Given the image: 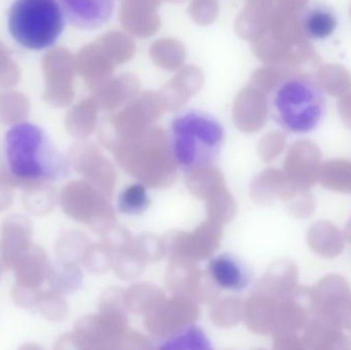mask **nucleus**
I'll return each mask as SVG.
<instances>
[{
    "mask_svg": "<svg viewBox=\"0 0 351 350\" xmlns=\"http://www.w3.org/2000/svg\"><path fill=\"white\" fill-rule=\"evenodd\" d=\"M40 291L35 288L25 287L20 284H14L12 290V298L14 303L21 308H35L36 306L37 298Z\"/></svg>",
    "mask_w": 351,
    "mask_h": 350,
    "instance_id": "ddd939ff",
    "label": "nucleus"
},
{
    "mask_svg": "<svg viewBox=\"0 0 351 350\" xmlns=\"http://www.w3.org/2000/svg\"><path fill=\"white\" fill-rule=\"evenodd\" d=\"M326 110L325 92L321 84L309 76H289L278 84L270 95V115L287 133H313L323 123Z\"/></svg>",
    "mask_w": 351,
    "mask_h": 350,
    "instance_id": "7ed1b4c3",
    "label": "nucleus"
},
{
    "mask_svg": "<svg viewBox=\"0 0 351 350\" xmlns=\"http://www.w3.org/2000/svg\"><path fill=\"white\" fill-rule=\"evenodd\" d=\"M32 224L21 215H10L0 229V256L8 268L30 247Z\"/></svg>",
    "mask_w": 351,
    "mask_h": 350,
    "instance_id": "0eeeda50",
    "label": "nucleus"
},
{
    "mask_svg": "<svg viewBox=\"0 0 351 350\" xmlns=\"http://www.w3.org/2000/svg\"><path fill=\"white\" fill-rule=\"evenodd\" d=\"M208 271L219 288L235 293L247 290L253 279L249 265L230 253L214 257L208 263Z\"/></svg>",
    "mask_w": 351,
    "mask_h": 350,
    "instance_id": "423d86ee",
    "label": "nucleus"
},
{
    "mask_svg": "<svg viewBox=\"0 0 351 350\" xmlns=\"http://www.w3.org/2000/svg\"><path fill=\"white\" fill-rule=\"evenodd\" d=\"M149 195L144 185L134 183L125 187L117 199L119 212L127 216H140L149 208Z\"/></svg>",
    "mask_w": 351,
    "mask_h": 350,
    "instance_id": "9b49d317",
    "label": "nucleus"
},
{
    "mask_svg": "<svg viewBox=\"0 0 351 350\" xmlns=\"http://www.w3.org/2000/svg\"><path fill=\"white\" fill-rule=\"evenodd\" d=\"M14 185L10 182L8 171L4 170L0 164V212L5 211L14 201Z\"/></svg>",
    "mask_w": 351,
    "mask_h": 350,
    "instance_id": "4468645a",
    "label": "nucleus"
},
{
    "mask_svg": "<svg viewBox=\"0 0 351 350\" xmlns=\"http://www.w3.org/2000/svg\"><path fill=\"white\" fill-rule=\"evenodd\" d=\"M337 27L335 10L323 2L311 4L301 16L303 35L309 40H325L334 34Z\"/></svg>",
    "mask_w": 351,
    "mask_h": 350,
    "instance_id": "1a4fd4ad",
    "label": "nucleus"
},
{
    "mask_svg": "<svg viewBox=\"0 0 351 350\" xmlns=\"http://www.w3.org/2000/svg\"><path fill=\"white\" fill-rule=\"evenodd\" d=\"M6 268H8V267H6L5 263L3 262L1 256H0V281H1L2 275H3Z\"/></svg>",
    "mask_w": 351,
    "mask_h": 350,
    "instance_id": "2eb2a0df",
    "label": "nucleus"
},
{
    "mask_svg": "<svg viewBox=\"0 0 351 350\" xmlns=\"http://www.w3.org/2000/svg\"><path fill=\"white\" fill-rule=\"evenodd\" d=\"M39 314L49 321H58L64 314V303L55 292H40L36 306Z\"/></svg>",
    "mask_w": 351,
    "mask_h": 350,
    "instance_id": "f8f14e48",
    "label": "nucleus"
},
{
    "mask_svg": "<svg viewBox=\"0 0 351 350\" xmlns=\"http://www.w3.org/2000/svg\"><path fill=\"white\" fill-rule=\"evenodd\" d=\"M49 268L51 265L45 249L32 244L16 258L12 267L16 284L35 289H38L47 279Z\"/></svg>",
    "mask_w": 351,
    "mask_h": 350,
    "instance_id": "6e6552de",
    "label": "nucleus"
},
{
    "mask_svg": "<svg viewBox=\"0 0 351 350\" xmlns=\"http://www.w3.org/2000/svg\"><path fill=\"white\" fill-rule=\"evenodd\" d=\"M66 23L60 0H14L6 16L12 40L33 51L55 47L65 30Z\"/></svg>",
    "mask_w": 351,
    "mask_h": 350,
    "instance_id": "20e7f679",
    "label": "nucleus"
},
{
    "mask_svg": "<svg viewBox=\"0 0 351 350\" xmlns=\"http://www.w3.org/2000/svg\"><path fill=\"white\" fill-rule=\"evenodd\" d=\"M67 22L80 30L93 31L112 18L117 0H60Z\"/></svg>",
    "mask_w": 351,
    "mask_h": 350,
    "instance_id": "39448f33",
    "label": "nucleus"
},
{
    "mask_svg": "<svg viewBox=\"0 0 351 350\" xmlns=\"http://www.w3.org/2000/svg\"><path fill=\"white\" fill-rule=\"evenodd\" d=\"M4 150L14 186L24 189L69 174L70 160L57 149L47 132L34 123H12L4 137Z\"/></svg>",
    "mask_w": 351,
    "mask_h": 350,
    "instance_id": "f257e3e1",
    "label": "nucleus"
},
{
    "mask_svg": "<svg viewBox=\"0 0 351 350\" xmlns=\"http://www.w3.org/2000/svg\"><path fill=\"white\" fill-rule=\"evenodd\" d=\"M56 192L49 183H33L25 187L23 205L27 212L35 216H45L55 207Z\"/></svg>",
    "mask_w": 351,
    "mask_h": 350,
    "instance_id": "9d476101",
    "label": "nucleus"
},
{
    "mask_svg": "<svg viewBox=\"0 0 351 350\" xmlns=\"http://www.w3.org/2000/svg\"><path fill=\"white\" fill-rule=\"evenodd\" d=\"M224 142V127L216 116L206 111L185 109L171 121V155L178 168L184 172L212 166L220 158Z\"/></svg>",
    "mask_w": 351,
    "mask_h": 350,
    "instance_id": "f03ea898",
    "label": "nucleus"
}]
</instances>
